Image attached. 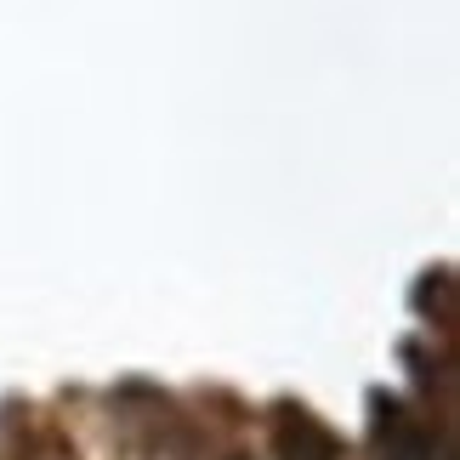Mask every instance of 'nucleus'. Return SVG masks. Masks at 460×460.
<instances>
[{"label": "nucleus", "instance_id": "20e7f679", "mask_svg": "<svg viewBox=\"0 0 460 460\" xmlns=\"http://www.w3.org/2000/svg\"><path fill=\"white\" fill-rule=\"evenodd\" d=\"M449 290H455V279H449V268H432L427 279L415 285V307L427 313L432 302H438V318H449Z\"/></svg>", "mask_w": 460, "mask_h": 460}, {"label": "nucleus", "instance_id": "f03ea898", "mask_svg": "<svg viewBox=\"0 0 460 460\" xmlns=\"http://www.w3.org/2000/svg\"><path fill=\"white\" fill-rule=\"evenodd\" d=\"M268 432H273V455L279 460H341V438H335L324 420H318L307 403H273L268 415Z\"/></svg>", "mask_w": 460, "mask_h": 460}, {"label": "nucleus", "instance_id": "7ed1b4c3", "mask_svg": "<svg viewBox=\"0 0 460 460\" xmlns=\"http://www.w3.org/2000/svg\"><path fill=\"white\" fill-rule=\"evenodd\" d=\"M17 460H80V449L68 444L63 432H46V427H40L23 449H17Z\"/></svg>", "mask_w": 460, "mask_h": 460}, {"label": "nucleus", "instance_id": "f257e3e1", "mask_svg": "<svg viewBox=\"0 0 460 460\" xmlns=\"http://www.w3.org/2000/svg\"><path fill=\"white\" fill-rule=\"evenodd\" d=\"M376 438H381V455L386 460H455L449 455V432H432L427 415H415L410 403L376 393Z\"/></svg>", "mask_w": 460, "mask_h": 460}]
</instances>
